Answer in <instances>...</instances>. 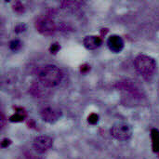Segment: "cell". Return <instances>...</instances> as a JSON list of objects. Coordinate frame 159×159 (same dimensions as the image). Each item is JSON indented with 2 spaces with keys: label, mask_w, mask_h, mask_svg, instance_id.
Wrapping results in <instances>:
<instances>
[{
  "label": "cell",
  "mask_w": 159,
  "mask_h": 159,
  "mask_svg": "<svg viewBox=\"0 0 159 159\" xmlns=\"http://www.w3.org/2000/svg\"><path fill=\"white\" fill-rule=\"evenodd\" d=\"M39 80L40 82L48 87V88H53L57 85H59L62 79V72L60 68H58L55 65H47L41 69L39 72Z\"/></svg>",
  "instance_id": "1"
},
{
  "label": "cell",
  "mask_w": 159,
  "mask_h": 159,
  "mask_svg": "<svg viewBox=\"0 0 159 159\" xmlns=\"http://www.w3.org/2000/svg\"><path fill=\"white\" fill-rule=\"evenodd\" d=\"M136 70L143 75H151L157 69V62L154 58L148 55H139L134 61Z\"/></svg>",
  "instance_id": "2"
},
{
  "label": "cell",
  "mask_w": 159,
  "mask_h": 159,
  "mask_svg": "<svg viewBox=\"0 0 159 159\" xmlns=\"http://www.w3.org/2000/svg\"><path fill=\"white\" fill-rule=\"evenodd\" d=\"M111 135L118 141H127L132 135V128L129 123L119 121L113 125Z\"/></svg>",
  "instance_id": "3"
},
{
  "label": "cell",
  "mask_w": 159,
  "mask_h": 159,
  "mask_svg": "<svg viewBox=\"0 0 159 159\" xmlns=\"http://www.w3.org/2000/svg\"><path fill=\"white\" fill-rule=\"evenodd\" d=\"M36 29L44 35H51L56 32V24L49 18H42L36 21Z\"/></svg>",
  "instance_id": "4"
},
{
  "label": "cell",
  "mask_w": 159,
  "mask_h": 159,
  "mask_svg": "<svg viewBox=\"0 0 159 159\" xmlns=\"http://www.w3.org/2000/svg\"><path fill=\"white\" fill-rule=\"evenodd\" d=\"M52 139L48 136H38L34 140V148L39 154H44L52 146Z\"/></svg>",
  "instance_id": "5"
},
{
  "label": "cell",
  "mask_w": 159,
  "mask_h": 159,
  "mask_svg": "<svg viewBox=\"0 0 159 159\" xmlns=\"http://www.w3.org/2000/svg\"><path fill=\"white\" fill-rule=\"evenodd\" d=\"M61 116V110L54 107H46L41 111V117L48 123H54Z\"/></svg>",
  "instance_id": "6"
},
{
  "label": "cell",
  "mask_w": 159,
  "mask_h": 159,
  "mask_svg": "<svg viewBox=\"0 0 159 159\" xmlns=\"http://www.w3.org/2000/svg\"><path fill=\"white\" fill-rule=\"evenodd\" d=\"M108 48L111 51L118 53L124 48V40L119 35H111L107 40Z\"/></svg>",
  "instance_id": "7"
},
{
  "label": "cell",
  "mask_w": 159,
  "mask_h": 159,
  "mask_svg": "<svg viewBox=\"0 0 159 159\" xmlns=\"http://www.w3.org/2000/svg\"><path fill=\"white\" fill-rule=\"evenodd\" d=\"M102 38L97 35H89V36H86L83 40L84 47L89 50L98 48L102 45Z\"/></svg>",
  "instance_id": "8"
},
{
  "label": "cell",
  "mask_w": 159,
  "mask_h": 159,
  "mask_svg": "<svg viewBox=\"0 0 159 159\" xmlns=\"http://www.w3.org/2000/svg\"><path fill=\"white\" fill-rule=\"evenodd\" d=\"M151 139H152V145L155 152H159V131L154 129L151 131Z\"/></svg>",
  "instance_id": "9"
},
{
  "label": "cell",
  "mask_w": 159,
  "mask_h": 159,
  "mask_svg": "<svg viewBox=\"0 0 159 159\" xmlns=\"http://www.w3.org/2000/svg\"><path fill=\"white\" fill-rule=\"evenodd\" d=\"M26 116V114L24 112H22L21 110L20 111H18L15 115H13L12 116H10L9 120L11 122H20L22 121Z\"/></svg>",
  "instance_id": "10"
},
{
  "label": "cell",
  "mask_w": 159,
  "mask_h": 159,
  "mask_svg": "<svg viewBox=\"0 0 159 159\" xmlns=\"http://www.w3.org/2000/svg\"><path fill=\"white\" fill-rule=\"evenodd\" d=\"M20 46H21L20 41V40H17V39L12 40V41L9 43V48H10V49L13 50V51H16V50L20 49Z\"/></svg>",
  "instance_id": "11"
},
{
  "label": "cell",
  "mask_w": 159,
  "mask_h": 159,
  "mask_svg": "<svg viewBox=\"0 0 159 159\" xmlns=\"http://www.w3.org/2000/svg\"><path fill=\"white\" fill-rule=\"evenodd\" d=\"M88 121H89V124L95 125V124H97L98 121H99V116L96 115V114H90V115L89 116V117H88Z\"/></svg>",
  "instance_id": "12"
},
{
  "label": "cell",
  "mask_w": 159,
  "mask_h": 159,
  "mask_svg": "<svg viewBox=\"0 0 159 159\" xmlns=\"http://www.w3.org/2000/svg\"><path fill=\"white\" fill-rule=\"evenodd\" d=\"M59 49H60V45H59V44H57V43L52 44V45H51V47H50V48H49V50H50V52H51V53H56V52H58V51H59Z\"/></svg>",
  "instance_id": "13"
},
{
  "label": "cell",
  "mask_w": 159,
  "mask_h": 159,
  "mask_svg": "<svg viewBox=\"0 0 159 159\" xmlns=\"http://www.w3.org/2000/svg\"><path fill=\"white\" fill-rule=\"evenodd\" d=\"M25 29H26L25 24H19V25H17V26H16V28H15V32H16V33H21V32L25 31Z\"/></svg>",
  "instance_id": "14"
},
{
  "label": "cell",
  "mask_w": 159,
  "mask_h": 159,
  "mask_svg": "<svg viewBox=\"0 0 159 159\" xmlns=\"http://www.w3.org/2000/svg\"><path fill=\"white\" fill-rule=\"evenodd\" d=\"M14 9H15L16 11H18V12H21V11H23V6L19 2V6H17V4H16Z\"/></svg>",
  "instance_id": "15"
},
{
  "label": "cell",
  "mask_w": 159,
  "mask_h": 159,
  "mask_svg": "<svg viewBox=\"0 0 159 159\" xmlns=\"http://www.w3.org/2000/svg\"><path fill=\"white\" fill-rule=\"evenodd\" d=\"M19 159H39L37 158V157H35L34 156H33V155H25V156H22Z\"/></svg>",
  "instance_id": "16"
},
{
  "label": "cell",
  "mask_w": 159,
  "mask_h": 159,
  "mask_svg": "<svg viewBox=\"0 0 159 159\" xmlns=\"http://www.w3.org/2000/svg\"><path fill=\"white\" fill-rule=\"evenodd\" d=\"M10 141L9 140H7V139H5L3 142H2V147H7V146H8L9 144H10Z\"/></svg>",
  "instance_id": "17"
},
{
  "label": "cell",
  "mask_w": 159,
  "mask_h": 159,
  "mask_svg": "<svg viewBox=\"0 0 159 159\" xmlns=\"http://www.w3.org/2000/svg\"><path fill=\"white\" fill-rule=\"evenodd\" d=\"M89 69H90V67H89V65H86V64H85V65L81 66V72H82V73H87Z\"/></svg>",
  "instance_id": "18"
}]
</instances>
